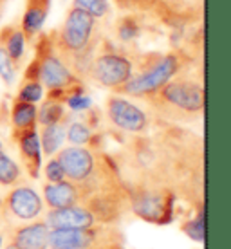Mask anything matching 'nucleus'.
I'll use <instances>...</instances> for the list:
<instances>
[{"label":"nucleus","mask_w":231,"mask_h":249,"mask_svg":"<svg viewBox=\"0 0 231 249\" xmlns=\"http://www.w3.org/2000/svg\"><path fill=\"white\" fill-rule=\"evenodd\" d=\"M144 101L157 119L168 123L194 121L204 114V83L200 78L179 72Z\"/></svg>","instance_id":"f257e3e1"},{"label":"nucleus","mask_w":231,"mask_h":249,"mask_svg":"<svg viewBox=\"0 0 231 249\" xmlns=\"http://www.w3.org/2000/svg\"><path fill=\"white\" fill-rule=\"evenodd\" d=\"M186 65L188 56L179 49L168 51L162 54H146L144 62L138 69H134L132 78L116 94L144 100L157 92L179 72H182Z\"/></svg>","instance_id":"f03ea898"},{"label":"nucleus","mask_w":231,"mask_h":249,"mask_svg":"<svg viewBox=\"0 0 231 249\" xmlns=\"http://www.w3.org/2000/svg\"><path fill=\"white\" fill-rule=\"evenodd\" d=\"M38 36H40V45L36 47V56L33 60L36 67V78L42 83V87L47 90L45 98L65 103L67 96L76 90H83V81L56 54L49 35H38Z\"/></svg>","instance_id":"7ed1b4c3"},{"label":"nucleus","mask_w":231,"mask_h":249,"mask_svg":"<svg viewBox=\"0 0 231 249\" xmlns=\"http://www.w3.org/2000/svg\"><path fill=\"white\" fill-rule=\"evenodd\" d=\"M128 190V212L156 226H166L175 218L177 197L164 184H136Z\"/></svg>","instance_id":"20e7f679"},{"label":"nucleus","mask_w":231,"mask_h":249,"mask_svg":"<svg viewBox=\"0 0 231 249\" xmlns=\"http://www.w3.org/2000/svg\"><path fill=\"white\" fill-rule=\"evenodd\" d=\"M134 74V62L110 42H101L89 63L87 78L96 85L118 92Z\"/></svg>","instance_id":"39448f33"},{"label":"nucleus","mask_w":231,"mask_h":249,"mask_svg":"<svg viewBox=\"0 0 231 249\" xmlns=\"http://www.w3.org/2000/svg\"><path fill=\"white\" fill-rule=\"evenodd\" d=\"M44 199L40 193L29 184L18 182L15 186H9V192L0 199V217L2 224L18 226L31 222L44 215Z\"/></svg>","instance_id":"423d86ee"},{"label":"nucleus","mask_w":231,"mask_h":249,"mask_svg":"<svg viewBox=\"0 0 231 249\" xmlns=\"http://www.w3.org/2000/svg\"><path fill=\"white\" fill-rule=\"evenodd\" d=\"M107 244H125V233L118 224H94L76 230H49V249L96 248Z\"/></svg>","instance_id":"0eeeda50"},{"label":"nucleus","mask_w":231,"mask_h":249,"mask_svg":"<svg viewBox=\"0 0 231 249\" xmlns=\"http://www.w3.org/2000/svg\"><path fill=\"white\" fill-rule=\"evenodd\" d=\"M105 114L114 128L125 132L128 136L144 134V132L150 130L152 126L150 114L139 105L132 103L130 100L118 96V94H112L107 98Z\"/></svg>","instance_id":"6e6552de"},{"label":"nucleus","mask_w":231,"mask_h":249,"mask_svg":"<svg viewBox=\"0 0 231 249\" xmlns=\"http://www.w3.org/2000/svg\"><path fill=\"white\" fill-rule=\"evenodd\" d=\"M54 157L62 164L65 179L80 184V182L87 181L96 172L98 162H100V150H92L90 146L71 144V146L58 150Z\"/></svg>","instance_id":"1a4fd4ad"},{"label":"nucleus","mask_w":231,"mask_h":249,"mask_svg":"<svg viewBox=\"0 0 231 249\" xmlns=\"http://www.w3.org/2000/svg\"><path fill=\"white\" fill-rule=\"evenodd\" d=\"M49 230L44 218L4 228L6 240L18 249H49Z\"/></svg>","instance_id":"9d476101"},{"label":"nucleus","mask_w":231,"mask_h":249,"mask_svg":"<svg viewBox=\"0 0 231 249\" xmlns=\"http://www.w3.org/2000/svg\"><path fill=\"white\" fill-rule=\"evenodd\" d=\"M44 213V220L51 230H76V228H90V226L98 224L92 213L81 204L47 210Z\"/></svg>","instance_id":"9b49d317"},{"label":"nucleus","mask_w":231,"mask_h":249,"mask_svg":"<svg viewBox=\"0 0 231 249\" xmlns=\"http://www.w3.org/2000/svg\"><path fill=\"white\" fill-rule=\"evenodd\" d=\"M13 141L18 144L20 157L25 166V172L29 174L31 179H38L42 172V148H40V139H38V130L29 128L25 132H20L18 136L13 137Z\"/></svg>","instance_id":"f8f14e48"},{"label":"nucleus","mask_w":231,"mask_h":249,"mask_svg":"<svg viewBox=\"0 0 231 249\" xmlns=\"http://www.w3.org/2000/svg\"><path fill=\"white\" fill-rule=\"evenodd\" d=\"M42 190H44V204L47 206V210L67 208L81 202L80 186L67 179L60 182H45Z\"/></svg>","instance_id":"ddd939ff"},{"label":"nucleus","mask_w":231,"mask_h":249,"mask_svg":"<svg viewBox=\"0 0 231 249\" xmlns=\"http://www.w3.org/2000/svg\"><path fill=\"white\" fill-rule=\"evenodd\" d=\"M51 9V0H25V11L20 22V29L27 42H31L42 33L47 15Z\"/></svg>","instance_id":"4468645a"},{"label":"nucleus","mask_w":231,"mask_h":249,"mask_svg":"<svg viewBox=\"0 0 231 249\" xmlns=\"http://www.w3.org/2000/svg\"><path fill=\"white\" fill-rule=\"evenodd\" d=\"M0 45L9 54L13 63L20 67L25 58V49H27V40H25L20 25L9 24L6 27H2L0 29Z\"/></svg>","instance_id":"2eb2a0df"},{"label":"nucleus","mask_w":231,"mask_h":249,"mask_svg":"<svg viewBox=\"0 0 231 249\" xmlns=\"http://www.w3.org/2000/svg\"><path fill=\"white\" fill-rule=\"evenodd\" d=\"M36 114L38 107L36 103H27L22 100H13L11 110H9V119H11L13 126V137L18 136L20 132H25L29 128L36 126Z\"/></svg>","instance_id":"dca6fc26"},{"label":"nucleus","mask_w":231,"mask_h":249,"mask_svg":"<svg viewBox=\"0 0 231 249\" xmlns=\"http://www.w3.org/2000/svg\"><path fill=\"white\" fill-rule=\"evenodd\" d=\"M65 124L67 121L54 124H44L40 132H38V139H40V148H42V156L53 157L58 150L62 148V143L65 139Z\"/></svg>","instance_id":"f3484780"},{"label":"nucleus","mask_w":231,"mask_h":249,"mask_svg":"<svg viewBox=\"0 0 231 249\" xmlns=\"http://www.w3.org/2000/svg\"><path fill=\"white\" fill-rule=\"evenodd\" d=\"M62 121H67L65 103L45 98L44 105L38 108L36 123L40 126H44V124H54V123H62Z\"/></svg>","instance_id":"a211bd4d"},{"label":"nucleus","mask_w":231,"mask_h":249,"mask_svg":"<svg viewBox=\"0 0 231 249\" xmlns=\"http://www.w3.org/2000/svg\"><path fill=\"white\" fill-rule=\"evenodd\" d=\"M22 182V168L0 148V186H15Z\"/></svg>","instance_id":"6ab92c4d"},{"label":"nucleus","mask_w":231,"mask_h":249,"mask_svg":"<svg viewBox=\"0 0 231 249\" xmlns=\"http://www.w3.org/2000/svg\"><path fill=\"white\" fill-rule=\"evenodd\" d=\"M92 136V128L85 121H71L69 124H65V139L71 144H76V146H85L87 144L89 146Z\"/></svg>","instance_id":"aec40b11"},{"label":"nucleus","mask_w":231,"mask_h":249,"mask_svg":"<svg viewBox=\"0 0 231 249\" xmlns=\"http://www.w3.org/2000/svg\"><path fill=\"white\" fill-rule=\"evenodd\" d=\"M138 15L139 13H128L123 18L118 20L116 33H118V38L123 44H128V42H132L136 36H139L141 24H139V20H138Z\"/></svg>","instance_id":"412c9836"},{"label":"nucleus","mask_w":231,"mask_h":249,"mask_svg":"<svg viewBox=\"0 0 231 249\" xmlns=\"http://www.w3.org/2000/svg\"><path fill=\"white\" fill-rule=\"evenodd\" d=\"M181 231L195 242H204V210H194V215L181 224Z\"/></svg>","instance_id":"4be33fe9"},{"label":"nucleus","mask_w":231,"mask_h":249,"mask_svg":"<svg viewBox=\"0 0 231 249\" xmlns=\"http://www.w3.org/2000/svg\"><path fill=\"white\" fill-rule=\"evenodd\" d=\"M44 96H45V89L42 87L40 81L33 80V78H24L17 98L22 101H27V103H38V101L44 100Z\"/></svg>","instance_id":"5701e85b"},{"label":"nucleus","mask_w":231,"mask_h":249,"mask_svg":"<svg viewBox=\"0 0 231 249\" xmlns=\"http://www.w3.org/2000/svg\"><path fill=\"white\" fill-rule=\"evenodd\" d=\"M72 7L89 13L94 20H101L110 11V2L108 0H72Z\"/></svg>","instance_id":"b1692460"},{"label":"nucleus","mask_w":231,"mask_h":249,"mask_svg":"<svg viewBox=\"0 0 231 249\" xmlns=\"http://www.w3.org/2000/svg\"><path fill=\"white\" fill-rule=\"evenodd\" d=\"M18 72V67L13 63V60L9 58L4 47L0 45V80L6 83L7 87H11L15 83V76Z\"/></svg>","instance_id":"393cba45"},{"label":"nucleus","mask_w":231,"mask_h":249,"mask_svg":"<svg viewBox=\"0 0 231 249\" xmlns=\"http://www.w3.org/2000/svg\"><path fill=\"white\" fill-rule=\"evenodd\" d=\"M65 105L69 107L71 110H74V112H85L92 107V101H90L89 96H85V90H76L71 96H67Z\"/></svg>","instance_id":"a878e982"},{"label":"nucleus","mask_w":231,"mask_h":249,"mask_svg":"<svg viewBox=\"0 0 231 249\" xmlns=\"http://www.w3.org/2000/svg\"><path fill=\"white\" fill-rule=\"evenodd\" d=\"M44 175H45V182H60L65 179V174H63L62 164L58 162V159L54 156L49 157L47 162L44 166Z\"/></svg>","instance_id":"bb28decb"},{"label":"nucleus","mask_w":231,"mask_h":249,"mask_svg":"<svg viewBox=\"0 0 231 249\" xmlns=\"http://www.w3.org/2000/svg\"><path fill=\"white\" fill-rule=\"evenodd\" d=\"M4 244H6V231H0V249L4 248Z\"/></svg>","instance_id":"cd10ccee"},{"label":"nucleus","mask_w":231,"mask_h":249,"mask_svg":"<svg viewBox=\"0 0 231 249\" xmlns=\"http://www.w3.org/2000/svg\"><path fill=\"white\" fill-rule=\"evenodd\" d=\"M2 249H18V248H17V246H13L11 242H7V244H4V248Z\"/></svg>","instance_id":"c85d7f7f"},{"label":"nucleus","mask_w":231,"mask_h":249,"mask_svg":"<svg viewBox=\"0 0 231 249\" xmlns=\"http://www.w3.org/2000/svg\"><path fill=\"white\" fill-rule=\"evenodd\" d=\"M0 13H2V2H0Z\"/></svg>","instance_id":"c756f323"},{"label":"nucleus","mask_w":231,"mask_h":249,"mask_svg":"<svg viewBox=\"0 0 231 249\" xmlns=\"http://www.w3.org/2000/svg\"><path fill=\"white\" fill-rule=\"evenodd\" d=\"M0 148H2V141H0Z\"/></svg>","instance_id":"7c9ffc66"},{"label":"nucleus","mask_w":231,"mask_h":249,"mask_svg":"<svg viewBox=\"0 0 231 249\" xmlns=\"http://www.w3.org/2000/svg\"><path fill=\"white\" fill-rule=\"evenodd\" d=\"M0 224H2V217H0Z\"/></svg>","instance_id":"2f4dec72"},{"label":"nucleus","mask_w":231,"mask_h":249,"mask_svg":"<svg viewBox=\"0 0 231 249\" xmlns=\"http://www.w3.org/2000/svg\"><path fill=\"white\" fill-rule=\"evenodd\" d=\"M0 2H4V0H0Z\"/></svg>","instance_id":"473e14b6"}]
</instances>
